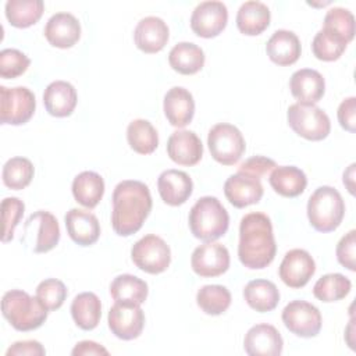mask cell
<instances>
[{"mask_svg": "<svg viewBox=\"0 0 356 356\" xmlns=\"http://www.w3.org/2000/svg\"><path fill=\"white\" fill-rule=\"evenodd\" d=\"M152 210V196L146 184L125 179L113 192L111 225L117 235L129 236L138 232Z\"/></svg>", "mask_w": 356, "mask_h": 356, "instance_id": "obj_1", "label": "cell"}, {"mask_svg": "<svg viewBox=\"0 0 356 356\" xmlns=\"http://www.w3.org/2000/svg\"><path fill=\"white\" fill-rule=\"evenodd\" d=\"M277 245L273 224L267 214L253 211L242 217L239 224L238 257L252 270L267 267L275 257Z\"/></svg>", "mask_w": 356, "mask_h": 356, "instance_id": "obj_2", "label": "cell"}, {"mask_svg": "<svg viewBox=\"0 0 356 356\" xmlns=\"http://www.w3.org/2000/svg\"><path fill=\"white\" fill-rule=\"evenodd\" d=\"M229 225V216L214 196H203L189 211V228L195 238L213 242L221 238Z\"/></svg>", "mask_w": 356, "mask_h": 356, "instance_id": "obj_3", "label": "cell"}, {"mask_svg": "<svg viewBox=\"0 0 356 356\" xmlns=\"http://www.w3.org/2000/svg\"><path fill=\"white\" fill-rule=\"evenodd\" d=\"M1 312L17 331H32L46 321L49 310L36 296L33 298L21 289H11L3 295Z\"/></svg>", "mask_w": 356, "mask_h": 356, "instance_id": "obj_4", "label": "cell"}, {"mask_svg": "<svg viewBox=\"0 0 356 356\" xmlns=\"http://www.w3.org/2000/svg\"><path fill=\"white\" fill-rule=\"evenodd\" d=\"M345 203L341 193L328 185L317 188L307 202V218L318 232L335 231L343 218Z\"/></svg>", "mask_w": 356, "mask_h": 356, "instance_id": "obj_5", "label": "cell"}, {"mask_svg": "<svg viewBox=\"0 0 356 356\" xmlns=\"http://www.w3.org/2000/svg\"><path fill=\"white\" fill-rule=\"evenodd\" d=\"M286 118L293 132L307 140H323L331 131V122L327 113L316 104H291Z\"/></svg>", "mask_w": 356, "mask_h": 356, "instance_id": "obj_6", "label": "cell"}, {"mask_svg": "<svg viewBox=\"0 0 356 356\" xmlns=\"http://www.w3.org/2000/svg\"><path fill=\"white\" fill-rule=\"evenodd\" d=\"M60 225L57 218L44 210L31 214L24 224L21 242L35 253H46L57 246Z\"/></svg>", "mask_w": 356, "mask_h": 356, "instance_id": "obj_7", "label": "cell"}, {"mask_svg": "<svg viewBox=\"0 0 356 356\" xmlns=\"http://www.w3.org/2000/svg\"><path fill=\"white\" fill-rule=\"evenodd\" d=\"M211 157L222 165H234L245 153L246 143L241 131L231 124H216L207 135Z\"/></svg>", "mask_w": 356, "mask_h": 356, "instance_id": "obj_8", "label": "cell"}, {"mask_svg": "<svg viewBox=\"0 0 356 356\" xmlns=\"http://www.w3.org/2000/svg\"><path fill=\"white\" fill-rule=\"evenodd\" d=\"M131 257L135 266L142 271L160 274L165 271L171 263V250L163 238L149 234L132 246Z\"/></svg>", "mask_w": 356, "mask_h": 356, "instance_id": "obj_9", "label": "cell"}, {"mask_svg": "<svg viewBox=\"0 0 356 356\" xmlns=\"http://www.w3.org/2000/svg\"><path fill=\"white\" fill-rule=\"evenodd\" d=\"M36 108L35 95L25 86H0L1 124L22 125L31 120Z\"/></svg>", "mask_w": 356, "mask_h": 356, "instance_id": "obj_10", "label": "cell"}, {"mask_svg": "<svg viewBox=\"0 0 356 356\" xmlns=\"http://www.w3.org/2000/svg\"><path fill=\"white\" fill-rule=\"evenodd\" d=\"M284 325L295 335L302 338L316 337L321 330L320 310L306 300H292L282 310Z\"/></svg>", "mask_w": 356, "mask_h": 356, "instance_id": "obj_11", "label": "cell"}, {"mask_svg": "<svg viewBox=\"0 0 356 356\" xmlns=\"http://www.w3.org/2000/svg\"><path fill=\"white\" fill-rule=\"evenodd\" d=\"M110 331L120 339L131 341L138 338L145 325V314L140 305L132 302H115L107 317Z\"/></svg>", "mask_w": 356, "mask_h": 356, "instance_id": "obj_12", "label": "cell"}, {"mask_svg": "<svg viewBox=\"0 0 356 356\" xmlns=\"http://www.w3.org/2000/svg\"><path fill=\"white\" fill-rule=\"evenodd\" d=\"M228 10L222 1H202L191 15V28L200 38H214L227 26Z\"/></svg>", "mask_w": 356, "mask_h": 356, "instance_id": "obj_13", "label": "cell"}, {"mask_svg": "<svg viewBox=\"0 0 356 356\" xmlns=\"http://www.w3.org/2000/svg\"><path fill=\"white\" fill-rule=\"evenodd\" d=\"M191 266L200 277H218L229 267V252L222 243L206 242L193 250Z\"/></svg>", "mask_w": 356, "mask_h": 356, "instance_id": "obj_14", "label": "cell"}, {"mask_svg": "<svg viewBox=\"0 0 356 356\" xmlns=\"http://www.w3.org/2000/svg\"><path fill=\"white\" fill-rule=\"evenodd\" d=\"M316 273V263L305 249H292L285 253L278 274L282 282L293 289L305 286Z\"/></svg>", "mask_w": 356, "mask_h": 356, "instance_id": "obj_15", "label": "cell"}, {"mask_svg": "<svg viewBox=\"0 0 356 356\" xmlns=\"http://www.w3.org/2000/svg\"><path fill=\"white\" fill-rule=\"evenodd\" d=\"M284 341L280 331L270 324H256L245 335L243 348L249 356H278Z\"/></svg>", "mask_w": 356, "mask_h": 356, "instance_id": "obj_16", "label": "cell"}, {"mask_svg": "<svg viewBox=\"0 0 356 356\" xmlns=\"http://www.w3.org/2000/svg\"><path fill=\"white\" fill-rule=\"evenodd\" d=\"M263 192L264 191L260 179H256L243 172L229 175L224 184L225 197L232 206L238 209L259 203Z\"/></svg>", "mask_w": 356, "mask_h": 356, "instance_id": "obj_17", "label": "cell"}, {"mask_svg": "<svg viewBox=\"0 0 356 356\" xmlns=\"http://www.w3.org/2000/svg\"><path fill=\"white\" fill-rule=\"evenodd\" d=\"M167 154L179 165H195L203 156V145L193 131H175L167 140Z\"/></svg>", "mask_w": 356, "mask_h": 356, "instance_id": "obj_18", "label": "cell"}, {"mask_svg": "<svg viewBox=\"0 0 356 356\" xmlns=\"http://www.w3.org/2000/svg\"><path fill=\"white\" fill-rule=\"evenodd\" d=\"M168 36L170 31L167 24L154 15L142 18L134 31L136 47L149 54L160 51L167 44Z\"/></svg>", "mask_w": 356, "mask_h": 356, "instance_id": "obj_19", "label": "cell"}, {"mask_svg": "<svg viewBox=\"0 0 356 356\" xmlns=\"http://www.w3.org/2000/svg\"><path fill=\"white\" fill-rule=\"evenodd\" d=\"M157 189L164 203L170 206H179L192 195L193 182L185 171L171 168L159 175Z\"/></svg>", "mask_w": 356, "mask_h": 356, "instance_id": "obj_20", "label": "cell"}, {"mask_svg": "<svg viewBox=\"0 0 356 356\" xmlns=\"http://www.w3.org/2000/svg\"><path fill=\"white\" fill-rule=\"evenodd\" d=\"M44 36L51 46L68 49L79 40L81 24L70 13H56L46 22Z\"/></svg>", "mask_w": 356, "mask_h": 356, "instance_id": "obj_21", "label": "cell"}, {"mask_svg": "<svg viewBox=\"0 0 356 356\" xmlns=\"http://www.w3.org/2000/svg\"><path fill=\"white\" fill-rule=\"evenodd\" d=\"M64 220L67 232L75 243L90 246L99 239L100 224L93 213L82 209H71L67 211Z\"/></svg>", "mask_w": 356, "mask_h": 356, "instance_id": "obj_22", "label": "cell"}, {"mask_svg": "<svg viewBox=\"0 0 356 356\" xmlns=\"http://www.w3.org/2000/svg\"><path fill=\"white\" fill-rule=\"evenodd\" d=\"M289 89L298 103L314 104L325 92V81L323 75L312 68H302L292 74L289 79Z\"/></svg>", "mask_w": 356, "mask_h": 356, "instance_id": "obj_23", "label": "cell"}, {"mask_svg": "<svg viewBox=\"0 0 356 356\" xmlns=\"http://www.w3.org/2000/svg\"><path fill=\"white\" fill-rule=\"evenodd\" d=\"M164 114L172 127H186L195 114V100L192 93L182 88L174 86L164 96Z\"/></svg>", "mask_w": 356, "mask_h": 356, "instance_id": "obj_24", "label": "cell"}, {"mask_svg": "<svg viewBox=\"0 0 356 356\" xmlns=\"http://www.w3.org/2000/svg\"><path fill=\"white\" fill-rule=\"evenodd\" d=\"M78 102L75 88L67 81H54L47 85L43 93L46 111L53 117L70 115Z\"/></svg>", "mask_w": 356, "mask_h": 356, "instance_id": "obj_25", "label": "cell"}, {"mask_svg": "<svg viewBox=\"0 0 356 356\" xmlns=\"http://www.w3.org/2000/svg\"><path fill=\"white\" fill-rule=\"evenodd\" d=\"M266 51L273 63L282 67L291 65L296 63L300 56V40L292 31L278 29L267 40Z\"/></svg>", "mask_w": 356, "mask_h": 356, "instance_id": "obj_26", "label": "cell"}, {"mask_svg": "<svg viewBox=\"0 0 356 356\" xmlns=\"http://www.w3.org/2000/svg\"><path fill=\"white\" fill-rule=\"evenodd\" d=\"M271 14L270 8L256 0L245 1L236 14V26L238 29L248 36L260 35L270 25Z\"/></svg>", "mask_w": 356, "mask_h": 356, "instance_id": "obj_27", "label": "cell"}, {"mask_svg": "<svg viewBox=\"0 0 356 356\" xmlns=\"http://www.w3.org/2000/svg\"><path fill=\"white\" fill-rule=\"evenodd\" d=\"M271 188L284 197H296L306 189V174L295 165H277L270 174Z\"/></svg>", "mask_w": 356, "mask_h": 356, "instance_id": "obj_28", "label": "cell"}, {"mask_svg": "<svg viewBox=\"0 0 356 356\" xmlns=\"http://www.w3.org/2000/svg\"><path fill=\"white\" fill-rule=\"evenodd\" d=\"M171 68L182 75H193L204 65L203 50L191 42H179L168 53Z\"/></svg>", "mask_w": 356, "mask_h": 356, "instance_id": "obj_29", "label": "cell"}, {"mask_svg": "<svg viewBox=\"0 0 356 356\" xmlns=\"http://www.w3.org/2000/svg\"><path fill=\"white\" fill-rule=\"evenodd\" d=\"M246 303L259 313L271 312L280 302V291L268 280H252L243 289Z\"/></svg>", "mask_w": 356, "mask_h": 356, "instance_id": "obj_30", "label": "cell"}, {"mask_svg": "<svg viewBox=\"0 0 356 356\" xmlns=\"http://www.w3.org/2000/svg\"><path fill=\"white\" fill-rule=\"evenodd\" d=\"M104 193V181L95 171H82L72 181V195L75 200L86 209L99 204Z\"/></svg>", "mask_w": 356, "mask_h": 356, "instance_id": "obj_31", "label": "cell"}, {"mask_svg": "<svg viewBox=\"0 0 356 356\" xmlns=\"http://www.w3.org/2000/svg\"><path fill=\"white\" fill-rule=\"evenodd\" d=\"M71 316L79 328L85 331L96 328L102 317V303L97 295L93 292L76 295L71 303Z\"/></svg>", "mask_w": 356, "mask_h": 356, "instance_id": "obj_32", "label": "cell"}, {"mask_svg": "<svg viewBox=\"0 0 356 356\" xmlns=\"http://www.w3.org/2000/svg\"><path fill=\"white\" fill-rule=\"evenodd\" d=\"M147 284L132 274L117 275L110 284V295L115 302L142 305L147 298Z\"/></svg>", "mask_w": 356, "mask_h": 356, "instance_id": "obj_33", "label": "cell"}, {"mask_svg": "<svg viewBox=\"0 0 356 356\" xmlns=\"http://www.w3.org/2000/svg\"><path fill=\"white\" fill-rule=\"evenodd\" d=\"M43 10L42 0H8L6 3V17L15 28H28L36 24Z\"/></svg>", "mask_w": 356, "mask_h": 356, "instance_id": "obj_34", "label": "cell"}, {"mask_svg": "<svg viewBox=\"0 0 356 356\" xmlns=\"http://www.w3.org/2000/svg\"><path fill=\"white\" fill-rule=\"evenodd\" d=\"M127 140L131 149L139 154H150L159 146L156 128L147 120H134L127 128Z\"/></svg>", "mask_w": 356, "mask_h": 356, "instance_id": "obj_35", "label": "cell"}, {"mask_svg": "<svg viewBox=\"0 0 356 356\" xmlns=\"http://www.w3.org/2000/svg\"><path fill=\"white\" fill-rule=\"evenodd\" d=\"M352 288L349 278L339 273L325 274L313 286V295L321 302H337L343 299Z\"/></svg>", "mask_w": 356, "mask_h": 356, "instance_id": "obj_36", "label": "cell"}, {"mask_svg": "<svg viewBox=\"0 0 356 356\" xmlns=\"http://www.w3.org/2000/svg\"><path fill=\"white\" fill-rule=\"evenodd\" d=\"M346 44L348 42L343 38L330 29L321 28L312 42V50L318 60L334 61L342 56Z\"/></svg>", "mask_w": 356, "mask_h": 356, "instance_id": "obj_37", "label": "cell"}, {"mask_svg": "<svg viewBox=\"0 0 356 356\" xmlns=\"http://www.w3.org/2000/svg\"><path fill=\"white\" fill-rule=\"evenodd\" d=\"M197 306L210 316L222 314L231 305V293L222 285H204L196 295Z\"/></svg>", "mask_w": 356, "mask_h": 356, "instance_id": "obj_38", "label": "cell"}, {"mask_svg": "<svg viewBox=\"0 0 356 356\" xmlns=\"http://www.w3.org/2000/svg\"><path fill=\"white\" fill-rule=\"evenodd\" d=\"M33 164L25 157H13L3 165V182L7 188L19 191L28 186L33 178Z\"/></svg>", "mask_w": 356, "mask_h": 356, "instance_id": "obj_39", "label": "cell"}, {"mask_svg": "<svg viewBox=\"0 0 356 356\" xmlns=\"http://www.w3.org/2000/svg\"><path fill=\"white\" fill-rule=\"evenodd\" d=\"M323 28L335 32L349 43L355 36V17L346 8L332 7L324 17Z\"/></svg>", "mask_w": 356, "mask_h": 356, "instance_id": "obj_40", "label": "cell"}, {"mask_svg": "<svg viewBox=\"0 0 356 356\" xmlns=\"http://www.w3.org/2000/svg\"><path fill=\"white\" fill-rule=\"evenodd\" d=\"M36 298L47 310H57L67 298V288L63 281L47 278L36 286Z\"/></svg>", "mask_w": 356, "mask_h": 356, "instance_id": "obj_41", "label": "cell"}, {"mask_svg": "<svg viewBox=\"0 0 356 356\" xmlns=\"http://www.w3.org/2000/svg\"><path fill=\"white\" fill-rule=\"evenodd\" d=\"M31 64L28 56L17 49H3L0 51V76L13 79L22 75Z\"/></svg>", "mask_w": 356, "mask_h": 356, "instance_id": "obj_42", "label": "cell"}, {"mask_svg": "<svg viewBox=\"0 0 356 356\" xmlns=\"http://www.w3.org/2000/svg\"><path fill=\"white\" fill-rule=\"evenodd\" d=\"M25 204L18 197H6L1 202V217H3V235L1 241L6 243L13 239L14 229L22 218Z\"/></svg>", "mask_w": 356, "mask_h": 356, "instance_id": "obj_43", "label": "cell"}, {"mask_svg": "<svg viewBox=\"0 0 356 356\" xmlns=\"http://www.w3.org/2000/svg\"><path fill=\"white\" fill-rule=\"evenodd\" d=\"M355 248H356V231L350 229L345 234L337 245L338 261L350 271H355Z\"/></svg>", "mask_w": 356, "mask_h": 356, "instance_id": "obj_44", "label": "cell"}, {"mask_svg": "<svg viewBox=\"0 0 356 356\" xmlns=\"http://www.w3.org/2000/svg\"><path fill=\"white\" fill-rule=\"evenodd\" d=\"M275 167H277V164H275L274 160H271L268 157H264V156H253V157L245 160L239 165L238 172H243V174L250 175L256 179H260L263 175L268 174Z\"/></svg>", "mask_w": 356, "mask_h": 356, "instance_id": "obj_45", "label": "cell"}, {"mask_svg": "<svg viewBox=\"0 0 356 356\" xmlns=\"http://www.w3.org/2000/svg\"><path fill=\"white\" fill-rule=\"evenodd\" d=\"M338 121L341 127L349 132H355L356 128V97L350 96L345 99L338 107Z\"/></svg>", "mask_w": 356, "mask_h": 356, "instance_id": "obj_46", "label": "cell"}, {"mask_svg": "<svg viewBox=\"0 0 356 356\" xmlns=\"http://www.w3.org/2000/svg\"><path fill=\"white\" fill-rule=\"evenodd\" d=\"M44 353L46 350L40 342L29 339V341L14 342L7 349L6 356H43Z\"/></svg>", "mask_w": 356, "mask_h": 356, "instance_id": "obj_47", "label": "cell"}, {"mask_svg": "<svg viewBox=\"0 0 356 356\" xmlns=\"http://www.w3.org/2000/svg\"><path fill=\"white\" fill-rule=\"evenodd\" d=\"M74 356H88V355H108V350L93 342V341H81L75 345V348L71 352Z\"/></svg>", "mask_w": 356, "mask_h": 356, "instance_id": "obj_48", "label": "cell"}, {"mask_svg": "<svg viewBox=\"0 0 356 356\" xmlns=\"http://www.w3.org/2000/svg\"><path fill=\"white\" fill-rule=\"evenodd\" d=\"M353 177H355V164H350L349 168L343 172V184L346 185L348 191L350 193L355 192V185H353Z\"/></svg>", "mask_w": 356, "mask_h": 356, "instance_id": "obj_49", "label": "cell"}]
</instances>
